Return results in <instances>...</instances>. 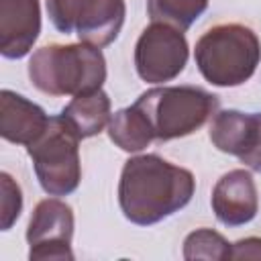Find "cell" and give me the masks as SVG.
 I'll use <instances>...</instances> for the list:
<instances>
[{
    "label": "cell",
    "instance_id": "1",
    "mask_svg": "<svg viewBox=\"0 0 261 261\" xmlns=\"http://www.w3.org/2000/svg\"><path fill=\"white\" fill-rule=\"evenodd\" d=\"M196 179L190 169L147 153L124 161L118 181V206L139 226L157 224L190 204Z\"/></svg>",
    "mask_w": 261,
    "mask_h": 261
},
{
    "label": "cell",
    "instance_id": "2",
    "mask_svg": "<svg viewBox=\"0 0 261 261\" xmlns=\"http://www.w3.org/2000/svg\"><path fill=\"white\" fill-rule=\"evenodd\" d=\"M33 86L49 96H77L100 90L106 80V59L88 43L45 45L29 59Z\"/></svg>",
    "mask_w": 261,
    "mask_h": 261
},
{
    "label": "cell",
    "instance_id": "3",
    "mask_svg": "<svg viewBox=\"0 0 261 261\" xmlns=\"http://www.w3.org/2000/svg\"><path fill=\"white\" fill-rule=\"evenodd\" d=\"M194 59L208 84L234 88L253 77L261 61V43L247 24L222 22L196 41Z\"/></svg>",
    "mask_w": 261,
    "mask_h": 261
},
{
    "label": "cell",
    "instance_id": "4",
    "mask_svg": "<svg viewBox=\"0 0 261 261\" xmlns=\"http://www.w3.org/2000/svg\"><path fill=\"white\" fill-rule=\"evenodd\" d=\"M135 106L147 116L155 141L188 137L218 110V96L198 86H157L143 92Z\"/></svg>",
    "mask_w": 261,
    "mask_h": 261
},
{
    "label": "cell",
    "instance_id": "5",
    "mask_svg": "<svg viewBox=\"0 0 261 261\" xmlns=\"http://www.w3.org/2000/svg\"><path fill=\"white\" fill-rule=\"evenodd\" d=\"M80 141L77 133L57 114L51 116L43 135L27 147L37 179L49 196H69L77 190L82 179Z\"/></svg>",
    "mask_w": 261,
    "mask_h": 261
},
{
    "label": "cell",
    "instance_id": "6",
    "mask_svg": "<svg viewBox=\"0 0 261 261\" xmlns=\"http://www.w3.org/2000/svg\"><path fill=\"white\" fill-rule=\"evenodd\" d=\"M188 41L184 31L151 22L135 45V69L147 84H165L175 80L188 63Z\"/></svg>",
    "mask_w": 261,
    "mask_h": 261
},
{
    "label": "cell",
    "instance_id": "7",
    "mask_svg": "<svg viewBox=\"0 0 261 261\" xmlns=\"http://www.w3.org/2000/svg\"><path fill=\"white\" fill-rule=\"evenodd\" d=\"M73 210L57 196L41 200L29 220V259H73Z\"/></svg>",
    "mask_w": 261,
    "mask_h": 261
},
{
    "label": "cell",
    "instance_id": "8",
    "mask_svg": "<svg viewBox=\"0 0 261 261\" xmlns=\"http://www.w3.org/2000/svg\"><path fill=\"white\" fill-rule=\"evenodd\" d=\"M212 145L261 171V112L220 110L210 122Z\"/></svg>",
    "mask_w": 261,
    "mask_h": 261
},
{
    "label": "cell",
    "instance_id": "9",
    "mask_svg": "<svg viewBox=\"0 0 261 261\" xmlns=\"http://www.w3.org/2000/svg\"><path fill=\"white\" fill-rule=\"evenodd\" d=\"M212 210L224 226H243L257 216L259 210V194L251 171L247 169H230L224 173L210 198Z\"/></svg>",
    "mask_w": 261,
    "mask_h": 261
},
{
    "label": "cell",
    "instance_id": "10",
    "mask_svg": "<svg viewBox=\"0 0 261 261\" xmlns=\"http://www.w3.org/2000/svg\"><path fill=\"white\" fill-rule=\"evenodd\" d=\"M41 33L39 0H0V53L6 59L24 57Z\"/></svg>",
    "mask_w": 261,
    "mask_h": 261
},
{
    "label": "cell",
    "instance_id": "11",
    "mask_svg": "<svg viewBox=\"0 0 261 261\" xmlns=\"http://www.w3.org/2000/svg\"><path fill=\"white\" fill-rule=\"evenodd\" d=\"M49 120L51 116L29 98L12 90L0 92V135L4 141L29 147L43 135Z\"/></svg>",
    "mask_w": 261,
    "mask_h": 261
},
{
    "label": "cell",
    "instance_id": "12",
    "mask_svg": "<svg viewBox=\"0 0 261 261\" xmlns=\"http://www.w3.org/2000/svg\"><path fill=\"white\" fill-rule=\"evenodd\" d=\"M124 14V0H86L75 24L80 41L98 49L110 45L120 35Z\"/></svg>",
    "mask_w": 261,
    "mask_h": 261
},
{
    "label": "cell",
    "instance_id": "13",
    "mask_svg": "<svg viewBox=\"0 0 261 261\" xmlns=\"http://www.w3.org/2000/svg\"><path fill=\"white\" fill-rule=\"evenodd\" d=\"M61 118L77 133L80 139H90L108 126L110 98L102 88L88 94H77L65 104Z\"/></svg>",
    "mask_w": 261,
    "mask_h": 261
},
{
    "label": "cell",
    "instance_id": "14",
    "mask_svg": "<svg viewBox=\"0 0 261 261\" xmlns=\"http://www.w3.org/2000/svg\"><path fill=\"white\" fill-rule=\"evenodd\" d=\"M108 137L118 149L126 153H139L147 149L151 141H155V135L147 116L135 104L128 108H120L110 116Z\"/></svg>",
    "mask_w": 261,
    "mask_h": 261
},
{
    "label": "cell",
    "instance_id": "15",
    "mask_svg": "<svg viewBox=\"0 0 261 261\" xmlns=\"http://www.w3.org/2000/svg\"><path fill=\"white\" fill-rule=\"evenodd\" d=\"M208 8V0H147V12L153 22H165L188 31Z\"/></svg>",
    "mask_w": 261,
    "mask_h": 261
},
{
    "label": "cell",
    "instance_id": "16",
    "mask_svg": "<svg viewBox=\"0 0 261 261\" xmlns=\"http://www.w3.org/2000/svg\"><path fill=\"white\" fill-rule=\"evenodd\" d=\"M230 243L212 228H198L184 241V259H230Z\"/></svg>",
    "mask_w": 261,
    "mask_h": 261
},
{
    "label": "cell",
    "instance_id": "17",
    "mask_svg": "<svg viewBox=\"0 0 261 261\" xmlns=\"http://www.w3.org/2000/svg\"><path fill=\"white\" fill-rule=\"evenodd\" d=\"M22 212V192L20 186L6 173H0V226L10 230Z\"/></svg>",
    "mask_w": 261,
    "mask_h": 261
},
{
    "label": "cell",
    "instance_id": "18",
    "mask_svg": "<svg viewBox=\"0 0 261 261\" xmlns=\"http://www.w3.org/2000/svg\"><path fill=\"white\" fill-rule=\"evenodd\" d=\"M84 4L86 0H47V14L59 33L69 35L77 24Z\"/></svg>",
    "mask_w": 261,
    "mask_h": 261
},
{
    "label": "cell",
    "instance_id": "19",
    "mask_svg": "<svg viewBox=\"0 0 261 261\" xmlns=\"http://www.w3.org/2000/svg\"><path fill=\"white\" fill-rule=\"evenodd\" d=\"M230 259H261V237H247L232 243Z\"/></svg>",
    "mask_w": 261,
    "mask_h": 261
}]
</instances>
